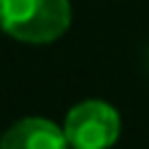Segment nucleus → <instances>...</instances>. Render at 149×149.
Returning a JSON list of instances; mask_svg holds the SVG:
<instances>
[{
	"mask_svg": "<svg viewBox=\"0 0 149 149\" xmlns=\"http://www.w3.org/2000/svg\"><path fill=\"white\" fill-rule=\"evenodd\" d=\"M71 26L68 0H0V29L29 45H47Z\"/></svg>",
	"mask_w": 149,
	"mask_h": 149,
	"instance_id": "f257e3e1",
	"label": "nucleus"
},
{
	"mask_svg": "<svg viewBox=\"0 0 149 149\" xmlns=\"http://www.w3.org/2000/svg\"><path fill=\"white\" fill-rule=\"evenodd\" d=\"M63 134L71 149H110L120 134L118 110L102 100H84L68 110Z\"/></svg>",
	"mask_w": 149,
	"mask_h": 149,
	"instance_id": "f03ea898",
	"label": "nucleus"
},
{
	"mask_svg": "<svg viewBox=\"0 0 149 149\" xmlns=\"http://www.w3.org/2000/svg\"><path fill=\"white\" fill-rule=\"evenodd\" d=\"M0 149H71L63 128L47 118H21L0 139Z\"/></svg>",
	"mask_w": 149,
	"mask_h": 149,
	"instance_id": "7ed1b4c3",
	"label": "nucleus"
}]
</instances>
